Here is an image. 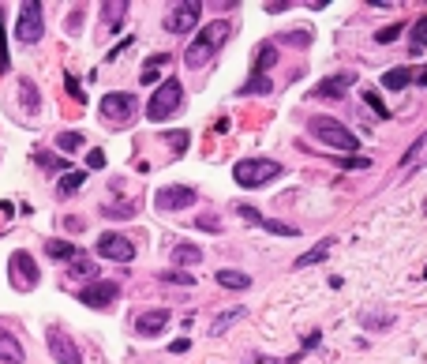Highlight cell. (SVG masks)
<instances>
[{"label":"cell","instance_id":"24","mask_svg":"<svg viewBox=\"0 0 427 364\" xmlns=\"http://www.w3.org/2000/svg\"><path fill=\"white\" fill-rule=\"evenodd\" d=\"M45 252H49L53 259H75L79 256V248H75V244H68V241H49V244H45Z\"/></svg>","mask_w":427,"mask_h":364},{"label":"cell","instance_id":"13","mask_svg":"<svg viewBox=\"0 0 427 364\" xmlns=\"http://www.w3.org/2000/svg\"><path fill=\"white\" fill-rule=\"evenodd\" d=\"M169 319H172L169 308H154V312H142L135 319V330L142 338H154V335H161V330H165V323H169Z\"/></svg>","mask_w":427,"mask_h":364},{"label":"cell","instance_id":"43","mask_svg":"<svg viewBox=\"0 0 427 364\" xmlns=\"http://www.w3.org/2000/svg\"><path fill=\"white\" fill-rule=\"evenodd\" d=\"M315 345H319V330H311V335H307V342H304V350H315Z\"/></svg>","mask_w":427,"mask_h":364},{"label":"cell","instance_id":"23","mask_svg":"<svg viewBox=\"0 0 427 364\" xmlns=\"http://www.w3.org/2000/svg\"><path fill=\"white\" fill-rule=\"evenodd\" d=\"M270 90H274L270 75H251L248 83L240 86V94H270Z\"/></svg>","mask_w":427,"mask_h":364},{"label":"cell","instance_id":"32","mask_svg":"<svg viewBox=\"0 0 427 364\" xmlns=\"http://www.w3.org/2000/svg\"><path fill=\"white\" fill-rule=\"evenodd\" d=\"M424 30H427V19L420 15V19H416V27H413V53H424Z\"/></svg>","mask_w":427,"mask_h":364},{"label":"cell","instance_id":"40","mask_svg":"<svg viewBox=\"0 0 427 364\" xmlns=\"http://www.w3.org/2000/svg\"><path fill=\"white\" fill-rule=\"evenodd\" d=\"M420 150H424V136H420V139H416V143H413V147H409V154H405V165H409V162H413V158H420Z\"/></svg>","mask_w":427,"mask_h":364},{"label":"cell","instance_id":"16","mask_svg":"<svg viewBox=\"0 0 427 364\" xmlns=\"http://www.w3.org/2000/svg\"><path fill=\"white\" fill-rule=\"evenodd\" d=\"M199 259H203V248H195V244H187V241L172 244V263L177 267H192V263H199Z\"/></svg>","mask_w":427,"mask_h":364},{"label":"cell","instance_id":"20","mask_svg":"<svg viewBox=\"0 0 427 364\" xmlns=\"http://www.w3.org/2000/svg\"><path fill=\"white\" fill-rule=\"evenodd\" d=\"M330 244H334V241H319V244H315L311 252H304V256L296 259V271H304V267H315V263H319V259H326Z\"/></svg>","mask_w":427,"mask_h":364},{"label":"cell","instance_id":"36","mask_svg":"<svg viewBox=\"0 0 427 364\" xmlns=\"http://www.w3.org/2000/svg\"><path fill=\"white\" fill-rule=\"evenodd\" d=\"M131 210H135L131 203H120V207H105L101 215H105V218H131Z\"/></svg>","mask_w":427,"mask_h":364},{"label":"cell","instance_id":"17","mask_svg":"<svg viewBox=\"0 0 427 364\" xmlns=\"http://www.w3.org/2000/svg\"><path fill=\"white\" fill-rule=\"evenodd\" d=\"M274 64H278V45H259L255 64H251V75H266Z\"/></svg>","mask_w":427,"mask_h":364},{"label":"cell","instance_id":"10","mask_svg":"<svg viewBox=\"0 0 427 364\" xmlns=\"http://www.w3.org/2000/svg\"><path fill=\"white\" fill-rule=\"evenodd\" d=\"M195 199H199V195H195V188L169 184V188H161V192L154 195V207L157 210H184V207H192Z\"/></svg>","mask_w":427,"mask_h":364},{"label":"cell","instance_id":"21","mask_svg":"<svg viewBox=\"0 0 427 364\" xmlns=\"http://www.w3.org/2000/svg\"><path fill=\"white\" fill-rule=\"evenodd\" d=\"M94 274H98V263H94V259H83V256H75V259H71V278L94 282Z\"/></svg>","mask_w":427,"mask_h":364},{"label":"cell","instance_id":"33","mask_svg":"<svg viewBox=\"0 0 427 364\" xmlns=\"http://www.w3.org/2000/svg\"><path fill=\"white\" fill-rule=\"evenodd\" d=\"M363 101H367V106H371V109H375V113H378V117H383V121H386V117H390V109H386V106H383V101H378V94H375V90H363Z\"/></svg>","mask_w":427,"mask_h":364},{"label":"cell","instance_id":"8","mask_svg":"<svg viewBox=\"0 0 427 364\" xmlns=\"http://www.w3.org/2000/svg\"><path fill=\"white\" fill-rule=\"evenodd\" d=\"M8 271H12V286L15 289H34L38 286V263H34V256H27V252H12Z\"/></svg>","mask_w":427,"mask_h":364},{"label":"cell","instance_id":"12","mask_svg":"<svg viewBox=\"0 0 427 364\" xmlns=\"http://www.w3.org/2000/svg\"><path fill=\"white\" fill-rule=\"evenodd\" d=\"M116 282H86V289L79 293V300H83L86 308H109L116 300Z\"/></svg>","mask_w":427,"mask_h":364},{"label":"cell","instance_id":"35","mask_svg":"<svg viewBox=\"0 0 427 364\" xmlns=\"http://www.w3.org/2000/svg\"><path fill=\"white\" fill-rule=\"evenodd\" d=\"M398 34H401V23H393V27H383V30H378V34H375V42L390 45V42H393V38H398Z\"/></svg>","mask_w":427,"mask_h":364},{"label":"cell","instance_id":"15","mask_svg":"<svg viewBox=\"0 0 427 364\" xmlns=\"http://www.w3.org/2000/svg\"><path fill=\"white\" fill-rule=\"evenodd\" d=\"M352 86V75L349 72H341V75H330V79H322L319 86H315V98H345V90Z\"/></svg>","mask_w":427,"mask_h":364},{"label":"cell","instance_id":"39","mask_svg":"<svg viewBox=\"0 0 427 364\" xmlns=\"http://www.w3.org/2000/svg\"><path fill=\"white\" fill-rule=\"evenodd\" d=\"M161 278L165 282H180V286H192V282H195L192 274H180V271H169V274H161Z\"/></svg>","mask_w":427,"mask_h":364},{"label":"cell","instance_id":"2","mask_svg":"<svg viewBox=\"0 0 427 364\" xmlns=\"http://www.w3.org/2000/svg\"><path fill=\"white\" fill-rule=\"evenodd\" d=\"M307 136L319 139V143H326V147H337V150H356L360 147V139H356L341 121H334V117H311V121H307Z\"/></svg>","mask_w":427,"mask_h":364},{"label":"cell","instance_id":"41","mask_svg":"<svg viewBox=\"0 0 427 364\" xmlns=\"http://www.w3.org/2000/svg\"><path fill=\"white\" fill-rule=\"evenodd\" d=\"M285 8H289V0H270V4H266V12H270V15H281Z\"/></svg>","mask_w":427,"mask_h":364},{"label":"cell","instance_id":"9","mask_svg":"<svg viewBox=\"0 0 427 364\" xmlns=\"http://www.w3.org/2000/svg\"><path fill=\"white\" fill-rule=\"evenodd\" d=\"M98 256L113 259V263H131V259H135V244H131L128 236H120V233H105L98 241Z\"/></svg>","mask_w":427,"mask_h":364},{"label":"cell","instance_id":"26","mask_svg":"<svg viewBox=\"0 0 427 364\" xmlns=\"http://www.w3.org/2000/svg\"><path fill=\"white\" fill-rule=\"evenodd\" d=\"M19 94H23V106L34 113V109H38V86L30 83V79H23V83H19Z\"/></svg>","mask_w":427,"mask_h":364},{"label":"cell","instance_id":"14","mask_svg":"<svg viewBox=\"0 0 427 364\" xmlns=\"http://www.w3.org/2000/svg\"><path fill=\"white\" fill-rule=\"evenodd\" d=\"M27 361V350H23V342L12 335L8 327H0V364H23Z\"/></svg>","mask_w":427,"mask_h":364},{"label":"cell","instance_id":"31","mask_svg":"<svg viewBox=\"0 0 427 364\" xmlns=\"http://www.w3.org/2000/svg\"><path fill=\"white\" fill-rule=\"evenodd\" d=\"M57 147L60 150H79L83 147V136H79V132H64V136H57Z\"/></svg>","mask_w":427,"mask_h":364},{"label":"cell","instance_id":"34","mask_svg":"<svg viewBox=\"0 0 427 364\" xmlns=\"http://www.w3.org/2000/svg\"><path fill=\"white\" fill-rule=\"evenodd\" d=\"M8 42H4V12H0V72H8Z\"/></svg>","mask_w":427,"mask_h":364},{"label":"cell","instance_id":"6","mask_svg":"<svg viewBox=\"0 0 427 364\" xmlns=\"http://www.w3.org/2000/svg\"><path fill=\"white\" fill-rule=\"evenodd\" d=\"M135 109H139V101H135V94H128V90H113V94L101 98V117H105V121H116V128H124V124L135 117Z\"/></svg>","mask_w":427,"mask_h":364},{"label":"cell","instance_id":"38","mask_svg":"<svg viewBox=\"0 0 427 364\" xmlns=\"http://www.w3.org/2000/svg\"><path fill=\"white\" fill-rule=\"evenodd\" d=\"M86 165H90V169H105V154H101V150H90V154H86Z\"/></svg>","mask_w":427,"mask_h":364},{"label":"cell","instance_id":"3","mask_svg":"<svg viewBox=\"0 0 427 364\" xmlns=\"http://www.w3.org/2000/svg\"><path fill=\"white\" fill-rule=\"evenodd\" d=\"M274 177H281V165L270 162V158H244V162L233 165V180L240 188H263Z\"/></svg>","mask_w":427,"mask_h":364},{"label":"cell","instance_id":"7","mask_svg":"<svg viewBox=\"0 0 427 364\" xmlns=\"http://www.w3.org/2000/svg\"><path fill=\"white\" fill-rule=\"evenodd\" d=\"M199 19H203V4L199 0H184V4H177L165 15V30H169V34H187Z\"/></svg>","mask_w":427,"mask_h":364},{"label":"cell","instance_id":"29","mask_svg":"<svg viewBox=\"0 0 427 364\" xmlns=\"http://www.w3.org/2000/svg\"><path fill=\"white\" fill-rule=\"evenodd\" d=\"M86 180V173H68V177H60V192L71 195V192H79V184Z\"/></svg>","mask_w":427,"mask_h":364},{"label":"cell","instance_id":"1","mask_svg":"<svg viewBox=\"0 0 427 364\" xmlns=\"http://www.w3.org/2000/svg\"><path fill=\"white\" fill-rule=\"evenodd\" d=\"M229 34H233V27H229L225 19H214L210 27L203 30V34L195 38L192 45H187L184 64H187V68H203V64H210V60H214V53H218L221 45L229 42Z\"/></svg>","mask_w":427,"mask_h":364},{"label":"cell","instance_id":"18","mask_svg":"<svg viewBox=\"0 0 427 364\" xmlns=\"http://www.w3.org/2000/svg\"><path fill=\"white\" fill-rule=\"evenodd\" d=\"M218 286H225V289H248L251 278H248L244 271H233V267H225V271H218Z\"/></svg>","mask_w":427,"mask_h":364},{"label":"cell","instance_id":"37","mask_svg":"<svg viewBox=\"0 0 427 364\" xmlns=\"http://www.w3.org/2000/svg\"><path fill=\"white\" fill-rule=\"evenodd\" d=\"M195 226H199V229H210V233H221V221H218V218H207V215L195 218Z\"/></svg>","mask_w":427,"mask_h":364},{"label":"cell","instance_id":"4","mask_svg":"<svg viewBox=\"0 0 427 364\" xmlns=\"http://www.w3.org/2000/svg\"><path fill=\"white\" fill-rule=\"evenodd\" d=\"M180 106H184V86H180V79H165V83L150 94L146 117H150V121H169Z\"/></svg>","mask_w":427,"mask_h":364},{"label":"cell","instance_id":"27","mask_svg":"<svg viewBox=\"0 0 427 364\" xmlns=\"http://www.w3.org/2000/svg\"><path fill=\"white\" fill-rule=\"evenodd\" d=\"M390 323H393V315H390V312H367V315H363V327H367V330L390 327Z\"/></svg>","mask_w":427,"mask_h":364},{"label":"cell","instance_id":"30","mask_svg":"<svg viewBox=\"0 0 427 364\" xmlns=\"http://www.w3.org/2000/svg\"><path fill=\"white\" fill-rule=\"evenodd\" d=\"M281 42L285 45H311V34H307V30H285Z\"/></svg>","mask_w":427,"mask_h":364},{"label":"cell","instance_id":"5","mask_svg":"<svg viewBox=\"0 0 427 364\" xmlns=\"http://www.w3.org/2000/svg\"><path fill=\"white\" fill-rule=\"evenodd\" d=\"M45 34V12L38 0H30V4H23L19 12V27H15V38H19L23 45H38Z\"/></svg>","mask_w":427,"mask_h":364},{"label":"cell","instance_id":"11","mask_svg":"<svg viewBox=\"0 0 427 364\" xmlns=\"http://www.w3.org/2000/svg\"><path fill=\"white\" fill-rule=\"evenodd\" d=\"M49 353L57 357V364H83V353H79V345L71 342V335H64L60 327L49 330Z\"/></svg>","mask_w":427,"mask_h":364},{"label":"cell","instance_id":"25","mask_svg":"<svg viewBox=\"0 0 427 364\" xmlns=\"http://www.w3.org/2000/svg\"><path fill=\"white\" fill-rule=\"evenodd\" d=\"M240 315H244V308H233V312H225V315H218V319H214V323H210V335H221V330H225V327H233V323H236V319H240Z\"/></svg>","mask_w":427,"mask_h":364},{"label":"cell","instance_id":"28","mask_svg":"<svg viewBox=\"0 0 427 364\" xmlns=\"http://www.w3.org/2000/svg\"><path fill=\"white\" fill-rule=\"evenodd\" d=\"M259 226H263V229H270V233H278V236H296L300 233V229L296 226H289V221H259Z\"/></svg>","mask_w":427,"mask_h":364},{"label":"cell","instance_id":"22","mask_svg":"<svg viewBox=\"0 0 427 364\" xmlns=\"http://www.w3.org/2000/svg\"><path fill=\"white\" fill-rule=\"evenodd\" d=\"M124 12H128V4H105L101 8V23H105V30H113V27H120V19H124Z\"/></svg>","mask_w":427,"mask_h":364},{"label":"cell","instance_id":"42","mask_svg":"<svg viewBox=\"0 0 427 364\" xmlns=\"http://www.w3.org/2000/svg\"><path fill=\"white\" fill-rule=\"evenodd\" d=\"M341 165H349V169H367V158H345Z\"/></svg>","mask_w":427,"mask_h":364},{"label":"cell","instance_id":"19","mask_svg":"<svg viewBox=\"0 0 427 364\" xmlns=\"http://www.w3.org/2000/svg\"><path fill=\"white\" fill-rule=\"evenodd\" d=\"M409 83H413V72H409V68H393V72L383 75V86H386V90H405Z\"/></svg>","mask_w":427,"mask_h":364}]
</instances>
